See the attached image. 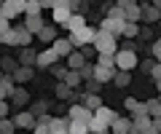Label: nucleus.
I'll return each instance as SVG.
<instances>
[{"label": "nucleus", "mask_w": 161, "mask_h": 134, "mask_svg": "<svg viewBox=\"0 0 161 134\" xmlns=\"http://www.w3.org/2000/svg\"><path fill=\"white\" fill-rule=\"evenodd\" d=\"M97 35H99V29H97V27H89V24H86L80 32L70 35V43H73V48H75V46H83V48H86V46H94Z\"/></svg>", "instance_id": "1"}, {"label": "nucleus", "mask_w": 161, "mask_h": 134, "mask_svg": "<svg viewBox=\"0 0 161 134\" xmlns=\"http://www.w3.org/2000/svg\"><path fill=\"white\" fill-rule=\"evenodd\" d=\"M115 67H118V72H132L137 67V54L129 51V48H121L115 54Z\"/></svg>", "instance_id": "2"}, {"label": "nucleus", "mask_w": 161, "mask_h": 134, "mask_svg": "<svg viewBox=\"0 0 161 134\" xmlns=\"http://www.w3.org/2000/svg\"><path fill=\"white\" fill-rule=\"evenodd\" d=\"M94 51H97V54H113V56H115L121 48H118V43H115L113 35H108V32H99L97 40H94Z\"/></svg>", "instance_id": "3"}, {"label": "nucleus", "mask_w": 161, "mask_h": 134, "mask_svg": "<svg viewBox=\"0 0 161 134\" xmlns=\"http://www.w3.org/2000/svg\"><path fill=\"white\" fill-rule=\"evenodd\" d=\"M24 13V0H6V3H0V16H6L11 22L14 16Z\"/></svg>", "instance_id": "4"}, {"label": "nucleus", "mask_w": 161, "mask_h": 134, "mask_svg": "<svg viewBox=\"0 0 161 134\" xmlns=\"http://www.w3.org/2000/svg\"><path fill=\"white\" fill-rule=\"evenodd\" d=\"M124 27H126V22H118V19L105 16V22L99 24V32H108V35L118 38V35H124Z\"/></svg>", "instance_id": "5"}, {"label": "nucleus", "mask_w": 161, "mask_h": 134, "mask_svg": "<svg viewBox=\"0 0 161 134\" xmlns=\"http://www.w3.org/2000/svg\"><path fill=\"white\" fill-rule=\"evenodd\" d=\"M57 51H54L51 46H46L43 48V51H38V64H35V67H40V70H48V67H54V64H57Z\"/></svg>", "instance_id": "6"}, {"label": "nucleus", "mask_w": 161, "mask_h": 134, "mask_svg": "<svg viewBox=\"0 0 161 134\" xmlns=\"http://www.w3.org/2000/svg\"><path fill=\"white\" fill-rule=\"evenodd\" d=\"M73 8H75V3H57V8H54V22L67 24L73 19Z\"/></svg>", "instance_id": "7"}, {"label": "nucleus", "mask_w": 161, "mask_h": 134, "mask_svg": "<svg viewBox=\"0 0 161 134\" xmlns=\"http://www.w3.org/2000/svg\"><path fill=\"white\" fill-rule=\"evenodd\" d=\"M14 123H16V129H35L38 126V115L30 113V110H22V113H16Z\"/></svg>", "instance_id": "8"}, {"label": "nucleus", "mask_w": 161, "mask_h": 134, "mask_svg": "<svg viewBox=\"0 0 161 134\" xmlns=\"http://www.w3.org/2000/svg\"><path fill=\"white\" fill-rule=\"evenodd\" d=\"M124 6V13H126V24H137L142 19V6L140 3H121Z\"/></svg>", "instance_id": "9"}, {"label": "nucleus", "mask_w": 161, "mask_h": 134, "mask_svg": "<svg viewBox=\"0 0 161 134\" xmlns=\"http://www.w3.org/2000/svg\"><path fill=\"white\" fill-rule=\"evenodd\" d=\"M92 115H94V113H89L83 105H73V107H70V113H67L70 121H83V123L92 121Z\"/></svg>", "instance_id": "10"}, {"label": "nucleus", "mask_w": 161, "mask_h": 134, "mask_svg": "<svg viewBox=\"0 0 161 134\" xmlns=\"http://www.w3.org/2000/svg\"><path fill=\"white\" fill-rule=\"evenodd\" d=\"M38 40H43L46 46H54V43L59 40V35H57V27H51V24H46V27L38 32Z\"/></svg>", "instance_id": "11"}, {"label": "nucleus", "mask_w": 161, "mask_h": 134, "mask_svg": "<svg viewBox=\"0 0 161 134\" xmlns=\"http://www.w3.org/2000/svg\"><path fill=\"white\" fill-rule=\"evenodd\" d=\"M32 64H38V51L22 48V51H19V67H32Z\"/></svg>", "instance_id": "12"}, {"label": "nucleus", "mask_w": 161, "mask_h": 134, "mask_svg": "<svg viewBox=\"0 0 161 134\" xmlns=\"http://www.w3.org/2000/svg\"><path fill=\"white\" fill-rule=\"evenodd\" d=\"M115 75H118V70H108V67L94 64V81H97V83H108V81H113Z\"/></svg>", "instance_id": "13"}, {"label": "nucleus", "mask_w": 161, "mask_h": 134, "mask_svg": "<svg viewBox=\"0 0 161 134\" xmlns=\"http://www.w3.org/2000/svg\"><path fill=\"white\" fill-rule=\"evenodd\" d=\"M64 27H67L70 35H75V32H80V29L86 27V16H83V13H73V19H70Z\"/></svg>", "instance_id": "14"}, {"label": "nucleus", "mask_w": 161, "mask_h": 134, "mask_svg": "<svg viewBox=\"0 0 161 134\" xmlns=\"http://www.w3.org/2000/svg\"><path fill=\"white\" fill-rule=\"evenodd\" d=\"M86 56H83V54H70V56H67V70H75V72H80V70H83V67H86Z\"/></svg>", "instance_id": "15"}, {"label": "nucleus", "mask_w": 161, "mask_h": 134, "mask_svg": "<svg viewBox=\"0 0 161 134\" xmlns=\"http://www.w3.org/2000/svg\"><path fill=\"white\" fill-rule=\"evenodd\" d=\"M54 51H57V56L62 59V56H70V54H73V43H70V38H59L57 43H54Z\"/></svg>", "instance_id": "16"}, {"label": "nucleus", "mask_w": 161, "mask_h": 134, "mask_svg": "<svg viewBox=\"0 0 161 134\" xmlns=\"http://www.w3.org/2000/svg\"><path fill=\"white\" fill-rule=\"evenodd\" d=\"M150 123H153V118L148 115V110H145V113H137V115L132 118V126L137 129V131H145V129H150Z\"/></svg>", "instance_id": "17"}, {"label": "nucleus", "mask_w": 161, "mask_h": 134, "mask_svg": "<svg viewBox=\"0 0 161 134\" xmlns=\"http://www.w3.org/2000/svg\"><path fill=\"white\" fill-rule=\"evenodd\" d=\"M80 105L86 107L89 113H97L99 107H102V99H99V94H83V102Z\"/></svg>", "instance_id": "18"}, {"label": "nucleus", "mask_w": 161, "mask_h": 134, "mask_svg": "<svg viewBox=\"0 0 161 134\" xmlns=\"http://www.w3.org/2000/svg\"><path fill=\"white\" fill-rule=\"evenodd\" d=\"M16 94V83H14L11 75H6L3 81H0V99H6V97H14Z\"/></svg>", "instance_id": "19"}, {"label": "nucleus", "mask_w": 161, "mask_h": 134, "mask_svg": "<svg viewBox=\"0 0 161 134\" xmlns=\"http://www.w3.org/2000/svg\"><path fill=\"white\" fill-rule=\"evenodd\" d=\"M110 129H113V134H129L132 131V118H115Z\"/></svg>", "instance_id": "20"}, {"label": "nucleus", "mask_w": 161, "mask_h": 134, "mask_svg": "<svg viewBox=\"0 0 161 134\" xmlns=\"http://www.w3.org/2000/svg\"><path fill=\"white\" fill-rule=\"evenodd\" d=\"M32 67H16V72H11V78H14V83H27V81H32Z\"/></svg>", "instance_id": "21"}, {"label": "nucleus", "mask_w": 161, "mask_h": 134, "mask_svg": "<svg viewBox=\"0 0 161 134\" xmlns=\"http://www.w3.org/2000/svg\"><path fill=\"white\" fill-rule=\"evenodd\" d=\"M94 115H97L99 118V121H105V123H108V126H113V121H115V118H118V115H115V110H110V107H99V110L97 113H94Z\"/></svg>", "instance_id": "22"}, {"label": "nucleus", "mask_w": 161, "mask_h": 134, "mask_svg": "<svg viewBox=\"0 0 161 134\" xmlns=\"http://www.w3.org/2000/svg\"><path fill=\"white\" fill-rule=\"evenodd\" d=\"M40 11H43L40 0H24V13L27 16H40Z\"/></svg>", "instance_id": "23"}, {"label": "nucleus", "mask_w": 161, "mask_h": 134, "mask_svg": "<svg viewBox=\"0 0 161 134\" xmlns=\"http://www.w3.org/2000/svg\"><path fill=\"white\" fill-rule=\"evenodd\" d=\"M24 27H27V32L38 35V32L46 27V24H43V19H40V16H27V24H24Z\"/></svg>", "instance_id": "24"}, {"label": "nucleus", "mask_w": 161, "mask_h": 134, "mask_svg": "<svg viewBox=\"0 0 161 134\" xmlns=\"http://www.w3.org/2000/svg\"><path fill=\"white\" fill-rule=\"evenodd\" d=\"M108 129H110V126H108L105 121H99L97 115H92V121H89V131H92V134H105Z\"/></svg>", "instance_id": "25"}, {"label": "nucleus", "mask_w": 161, "mask_h": 134, "mask_svg": "<svg viewBox=\"0 0 161 134\" xmlns=\"http://www.w3.org/2000/svg\"><path fill=\"white\" fill-rule=\"evenodd\" d=\"M124 105H126V110H132L134 115L148 110V107H145V102H140V99H134V97H126V102H124Z\"/></svg>", "instance_id": "26"}, {"label": "nucleus", "mask_w": 161, "mask_h": 134, "mask_svg": "<svg viewBox=\"0 0 161 134\" xmlns=\"http://www.w3.org/2000/svg\"><path fill=\"white\" fill-rule=\"evenodd\" d=\"M97 64H99V67H108V70H118V67H115V56H113V54H99Z\"/></svg>", "instance_id": "27"}, {"label": "nucleus", "mask_w": 161, "mask_h": 134, "mask_svg": "<svg viewBox=\"0 0 161 134\" xmlns=\"http://www.w3.org/2000/svg\"><path fill=\"white\" fill-rule=\"evenodd\" d=\"M145 107H148V115L150 118H161V102H158V99H148Z\"/></svg>", "instance_id": "28"}, {"label": "nucleus", "mask_w": 161, "mask_h": 134, "mask_svg": "<svg viewBox=\"0 0 161 134\" xmlns=\"http://www.w3.org/2000/svg\"><path fill=\"white\" fill-rule=\"evenodd\" d=\"M80 81H83V78H80V72L67 70V75H64V81H62V83H67L70 88H75V86H80Z\"/></svg>", "instance_id": "29"}, {"label": "nucleus", "mask_w": 161, "mask_h": 134, "mask_svg": "<svg viewBox=\"0 0 161 134\" xmlns=\"http://www.w3.org/2000/svg\"><path fill=\"white\" fill-rule=\"evenodd\" d=\"M142 19H148V22H158L161 19V11L156 6H150V8H142Z\"/></svg>", "instance_id": "30"}, {"label": "nucleus", "mask_w": 161, "mask_h": 134, "mask_svg": "<svg viewBox=\"0 0 161 134\" xmlns=\"http://www.w3.org/2000/svg\"><path fill=\"white\" fill-rule=\"evenodd\" d=\"M14 131H16L14 118H3V121H0V134H14Z\"/></svg>", "instance_id": "31"}, {"label": "nucleus", "mask_w": 161, "mask_h": 134, "mask_svg": "<svg viewBox=\"0 0 161 134\" xmlns=\"http://www.w3.org/2000/svg\"><path fill=\"white\" fill-rule=\"evenodd\" d=\"M129 81H132V72H118V75L113 78V83H115V86H121V88L129 86Z\"/></svg>", "instance_id": "32"}, {"label": "nucleus", "mask_w": 161, "mask_h": 134, "mask_svg": "<svg viewBox=\"0 0 161 134\" xmlns=\"http://www.w3.org/2000/svg\"><path fill=\"white\" fill-rule=\"evenodd\" d=\"M14 102H16V105H27V102H30V94L24 91V88H16V94H14Z\"/></svg>", "instance_id": "33"}, {"label": "nucleus", "mask_w": 161, "mask_h": 134, "mask_svg": "<svg viewBox=\"0 0 161 134\" xmlns=\"http://www.w3.org/2000/svg\"><path fill=\"white\" fill-rule=\"evenodd\" d=\"M70 94H73V88H70L67 83H59V86H57V97H59V99H67Z\"/></svg>", "instance_id": "34"}, {"label": "nucleus", "mask_w": 161, "mask_h": 134, "mask_svg": "<svg viewBox=\"0 0 161 134\" xmlns=\"http://www.w3.org/2000/svg\"><path fill=\"white\" fill-rule=\"evenodd\" d=\"M124 35L126 38H137L140 35V24H126V27H124Z\"/></svg>", "instance_id": "35"}, {"label": "nucleus", "mask_w": 161, "mask_h": 134, "mask_svg": "<svg viewBox=\"0 0 161 134\" xmlns=\"http://www.w3.org/2000/svg\"><path fill=\"white\" fill-rule=\"evenodd\" d=\"M8 110H11V102H8V99H0V121L8 118Z\"/></svg>", "instance_id": "36"}, {"label": "nucleus", "mask_w": 161, "mask_h": 134, "mask_svg": "<svg viewBox=\"0 0 161 134\" xmlns=\"http://www.w3.org/2000/svg\"><path fill=\"white\" fill-rule=\"evenodd\" d=\"M8 32H11V22L6 16H0V35H8Z\"/></svg>", "instance_id": "37"}, {"label": "nucleus", "mask_w": 161, "mask_h": 134, "mask_svg": "<svg viewBox=\"0 0 161 134\" xmlns=\"http://www.w3.org/2000/svg\"><path fill=\"white\" fill-rule=\"evenodd\" d=\"M153 56L158 59V64H161V38H158V40L153 43Z\"/></svg>", "instance_id": "38"}, {"label": "nucleus", "mask_w": 161, "mask_h": 134, "mask_svg": "<svg viewBox=\"0 0 161 134\" xmlns=\"http://www.w3.org/2000/svg\"><path fill=\"white\" fill-rule=\"evenodd\" d=\"M8 70H14V72H16V64H14L11 59H3V72H8Z\"/></svg>", "instance_id": "39"}, {"label": "nucleus", "mask_w": 161, "mask_h": 134, "mask_svg": "<svg viewBox=\"0 0 161 134\" xmlns=\"http://www.w3.org/2000/svg\"><path fill=\"white\" fill-rule=\"evenodd\" d=\"M153 129H156V131L161 134V118H153Z\"/></svg>", "instance_id": "40"}, {"label": "nucleus", "mask_w": 161, "mask_h": 134, "mask_svg": "<svg viewBox=\"0 0 161 134\" xmlns=\"http://www.w3.org/2000/svg\"><path fill=\"white\" fill-rule=\"evenodd\" d=\"M140 134H158V131H156V129H153V123H150V129H145V131H140Z\"/></svg>", "instance_id": "41"}, {"label": "nucleus", "mask_w": 161, "mask_h": 134, "mask_svg": "<svg viewBox=\"0 0 161 134\" xmlns=\"http://www.w3.org/2000/svg\"><path fill=\"white\" fill-rule=\"evenodd\" d=\"M3 78H6V72H3V70H0V81H3Z\"/></svg>", "instance_id": "42"}, {"label": "nucleus", "mask_w": 161, "mask_h": 134, "mask_svg": "<svg viewBox=\"0 0 161 134\" xmlns=\"http://www.w3.org/2000/svg\"><path fill=\"white\" fill-rule=\"evenodd\" d=\"M156 99H158V102H161V97H156Z\"/></svg>", "instance_id": "43"}, {"label": "nucleus", "mask_w": 161, "mask_h": 134, "mask_svg": "<svg viewBox=\"0 0 161 134\" xmlns=\"http://www.w3.org/2000/svg\"><path fill=\"white\" fill-rule=\"evenodd\" d=\"M89 134H92V131H89Z\"/></svg>", "instance_id": "44"}]
</instances>
